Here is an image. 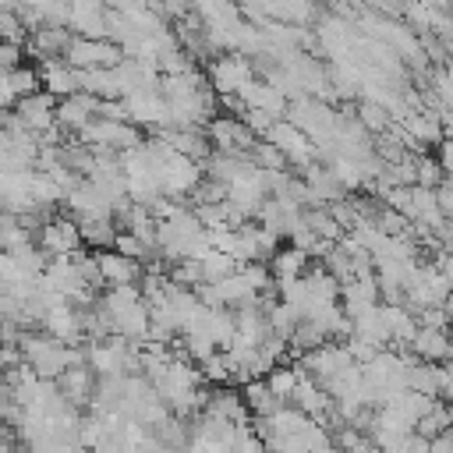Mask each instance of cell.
<instances>
[{
	"label": "cell",
	"mask_w": 453,
	"mask_h": 453,
	"mask_svg": "<svg viewBox=\"0 0 453 453\" xmlns=\"http://www.w3.org/2000/svg\"><path fill=\"white\" fill-rule=\"evenodd\" d=\"M35 248L46 251L50 258H60V255H71L81 248V234H78V223L71 216H50L35 237Z\"/></svg>",
	"instance_id": "obj_2"
},
{
	"label": "cell",
	"mask_w": 453,
	"mask_h": 453,
	"mask_svg": "<svg viewBox=\"0 0 453 453\" xmlns=\"http://www.w3.org/2000/svg\"><path fill=\"white\" fill-rule=\"evenodd\" d=\"M96 103L99 99H92V96H85V92H74V96H67V99H57V124L67 131V134H78L85 124H92L96 120Z\"/></svg>",
	"instance_id": "obj_6"
},
{
	"label": "cell",
	"mask_w": 453,
	"mask_h": 453,
	"mask_svg": "<svg viewBox=\"0 0 453 453\" xmlns=\"http://www.w3.org/2000/svg\"><path fill=\"white\" fill-rule=\"evenodd\" d=\"M96 389V379H92V368L88 365H74L67 368L60 379H57V393L71 403V407H81Z\"/></svg>",
	"instance_id": "obj_8"
},
{
	"label": "cell",
	"mask_w": 453,
	"mask_h": 453,
	"mask_svg": "<svg viewBox=\"0 0 453 453\" xmlns=\"http://www.w3.org/2000/svg\"><path fill=\"white\" fill-rule=\"evenodd\" d=\"M35 74H39V88L50 92L53 99H67L78 92V71L64 60H39Z\"/></svg>",
	"instance_id": "obj_5"
},
{
	"label": "cell",
	"mask_w": 453,
	"mask_h": 453,
	"mask_svg": "<svg viewBox=\"0 0 453 453\" xmlns=\"http://www.w3.org/2000/svg\"><path fill=\"white\" fill-rule=\"evenodd\" d=\"M124 60L120 46L110 42V39H85V35H74L67 53H64V64H71L74 71H92V67H117Z\"/></svg>",
	"instance_id": "obj_1"
},
{
	"label": "cell",
	"mask_w": 453,
	"mask_h": 453,
	"mask_svg": "<svg viewBox=\"0 0 453 453\" xmlns=\"http://www.w3.org/2000/svg\"><path fill=\"white\" fill-rule=\"evenodd\" d=\"M265 269H269L273 283L297 280V276H304V269H308V255H304L301 248H290V244H287V248H276V251L269 255Z\"/></svg>",
	"instance_id": "obj_9"
},
{
	"label": "cell",
	"mask_w": 453,
	"mask_h": 453,
	"mask_svg": "<svg viewBox=\"0 0 453 453\" xmlns=\"http://www.w3.org/2000/svg\"><path fill=\"white\" fill-rule=\"evenodd\" d=\"M11 113L32 131V134H42L46 127H53L57 124V99L50 96V92H42V88H35V92H28V96H21L14 106H11Z\"/></svg>",
	"instance_id": "obj_3"
},
{
	"label": "cell",
	"mask_w": 453,
	"mask_h": 453,
	"mask_svg": "<svg viewBox=\"0 0 453 453\" xmlns=\"http://www.w3.org/2000/svg\"><path fill=\"white\" fill-rule=\"evenodd\" d=\"M226 453H265V446H262V439L255 435V428L237 425V432H234V439H230Z\"/></svg>",
	"instance_id": "obj_13"
},
{
	"label": "cell",
	"mask_w": 453,
	"mask_h": 453,
	"mask_svg": "<svg viewBox=\"0 0 453 453\" xmlns=\"http://www.w3.org/2000/svg\"><path fill=\"white\" fill-rule=\"evenodd\" d=\"M7 85H11V96H14V103H18L21 96H28V92H35V88H39V74H35V67L21 64V67L7 71Z\"/></svg>",
	"instance_id": "obj_12"
},
{
	"label": "cell",
	"mask_w": 453,
	"mask_h": 453,
	"mask_svg": "<svg viewBox=\"0 0 453 453\" xmlns=\"http://www.w3.org/2000/svg\"><path fill=\"white\" fill-rule=\"evenodd\" d=\"M198 269H202V283H219V280H226L237 269V262L226 251H205L198 258Z\"/></svg>",
	"instance_id": "obj_10"
},
{
	"label": "cell",
	"mask_w": 453,
	"mask_h": 453,
	"mask_svg": "<svg viewBox=\"0 0 453 453\" xmlns=\"http://www.w3.org/2000/svg\"><path fill=\"white\" fill-rule=\"evenodd\" d=\"M407 347H411V354H414L418 361H428V365H442L446 354H449L446 329H435V326H418Z\"/></svg>",
	"instance_id": "obj_7"
},
{
	"label": "cell",
	"mask_w": 453,
	"mask_h": 453,
	"mask_svg": "<svg viewBox=\"0 0 453 453\" xmlns=\"http://www.w3.org/2000/svg\"><path fill=\"white\" fill-rule=\"evenodd\" d=\"M92 258H96V269H99L103 287H138V280L145 273L142 262H134V258H127V255H120L113 248L92 251Z\"/></svg>",
	"instance_id": "obj_4"
},
{
	"label": "cell",
	"mask_w": 453,
	"mask_h": 453,
	"mask_svg": "<svg viewBox=\"0 0 453 453\" xmlns=\"http://www.w3.org/2000/svg\"><path fill=\"white\" fill-rule=\"evenodd\" d=\"M25 50L21 46H14V42H0V71H14V67H21L25 60Z\"/></svg>",
	"instance_id": "obj_14"
},
{
	"label": "cell",
	"mask_w": 453,
	"mask_h": 453,
	"mask_svg": "<svg viewBox=\"0 0 453 453\" xmlns=\"http://www.w3.org/2000/svg\"><path fill=\"white\" fill-rule=\"evenodd\" d=\"M357 124L365 127V134L372 131V134H382V131H389V113H386V106H379V103H361V113H357Z\"/></svg>",
	"instance_id": "obj_11"
}]
</instances>
